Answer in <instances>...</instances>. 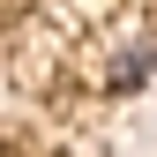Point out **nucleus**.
<instances>
[{
	"instance_id": "nucleus-1",
	"label": "nucleus",
	"mask_w": 157,
	"mask_h": 157,
	"mask_svg": "<svg viewBox=\"0 0 157 157\" xmlns=\"http://www.w3.org/2000/svg\"><path fill=\"white\" fill-rule=\"evenodd\" d=\"M150 67H157V45H135V52H120L112 82H120V90H142V82H150Z\"/></svg>"
}]
</instances>
